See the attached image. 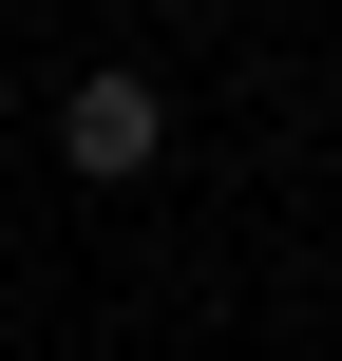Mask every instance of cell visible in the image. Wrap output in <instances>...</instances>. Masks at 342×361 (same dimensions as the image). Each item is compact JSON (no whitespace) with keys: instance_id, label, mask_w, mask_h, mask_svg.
<instances>
[{"instance_id":"cell-1","label":"cell","mask_w":342,"mask_h":361,"mask_svg":"<svg viewBox=\"0 0 342 361\" xmlns=\"http://www.w3.org/2000/svg\"><path fill=\"white\" fill-rule=\"evenodd\" d=\"M152 152H171V95H152L133 57H95V76L57 95V171H95V190H133Z\"/></svg>"}]
</instances>
